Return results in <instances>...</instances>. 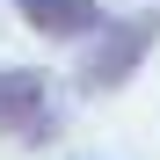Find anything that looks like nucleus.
<instances>
[{"label": "nucleus", "mask_w": 160, "mask_h": 160, "mask_svg": "<svg viewBox=\"0 0 160 160\" xmlns=\"http://www.w3.org/2000/svg\"><path fill=\"white\" fill-rule=\"evenodd\" d=\"M153 44H160V15H117V22H102L95 44H88V58H80V73H73L80 95H117Z\"/></svg>", "instance_id": "1"}, {"label": "nucleus", "mask_w": 160, "mask_h": 160, "mask_svg": "<svg viewBox=\"0 0 160 160\" xmlns=\"http://www.w3.org/2000/svg\"><path fill=\"white\" fill-rule=\"evenodd\" d=\"M0 138H22V146L58 138V95L37 66H0Z\"/></svg>", "instance_id": "2"}, {"label": "nucleus", "mask_w": 160, "mask_h": 160, "mask_svg": "<svg viewBox=\"0 0 160 160\" xmlns=\"http://www.w3.org/2000/svg\"><path fill=\"white\" fill-rule=\"evenodd\" d=\"M15 15L29 22L37 37H58V44H80V37H95L102 22H109L102 0H15Z\"/></svg>", "instance_id": "3"}]
</instances>
